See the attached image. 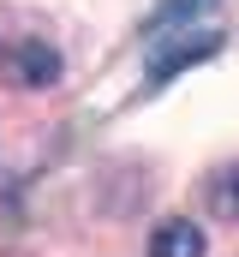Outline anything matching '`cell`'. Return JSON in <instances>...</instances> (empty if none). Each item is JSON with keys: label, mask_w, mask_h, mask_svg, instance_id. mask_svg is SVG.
Returning <instances> with one entry per match:
<instances>
[{"label": "cell", "mask_w": 239, "mask_h": 257, "mask_svg": "<svg viewBox=\"0 0 239 257\" xmlns=\"http://www.w3.org/2000/svg\"><path fill=\"white\" fill-rule=\"evenodd\" d=\"M215 48H221L215 0H162V6L144 18V60H150L144 90H162L174 72L209 60Z\"/></svg>", "instance_id": "6da1fadb"}, {"label": "cell", "mask_w": 239, "mask_h": 257, "mask_svg": "<svg viewBox=\"0 0 239 257\" xmlns=\"http://www.w3.org/2000/svg\"><path fill=\"white\" fill-rule=\"evenodd\" d=\"M12 78L30 84V90L60 84V48H54V42H42V36H24V42L12 48Z\"/></svg>", "instance_id": "7a4b0ae2"}, {"label": "cell", "mask_w": 239, "mask_h": 257, "mask_svg": "<svg viewBox=\"0 0 239 257\" xmlns=\"http://www.w3.org/2000/svg\"><path fill=\"white\" fill-rule=\"evenodd\" d=\"M203 251H209V239H203V227L185 221V215L156 221V233H150V257H203Z\"/></svg>", "instance_id": "3957f363"}, {"label": "cell", "mask_w": 239, "mask_h": 257, "mask_svg": "<svg viewBox=\"0 0 239 257\" xmlns=\"http://www.w3.org/2000/svg\"><path fill=\"white\" fill-rule=\"evenodd\" d=\"M209 215L215 221H239V168L209 174Z\"/></svg>", "instance_id": "277c9868"}]
</instances>
